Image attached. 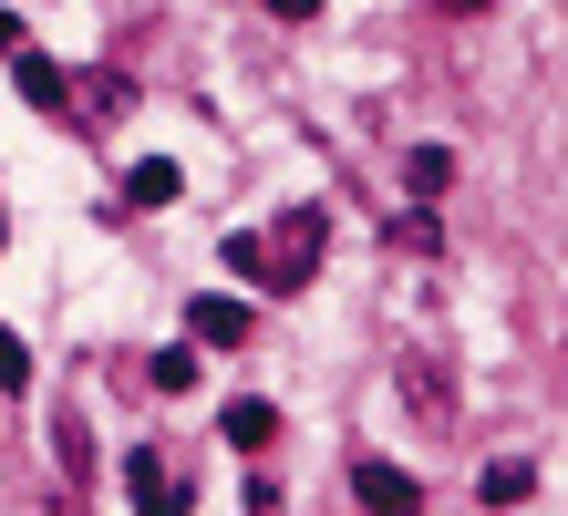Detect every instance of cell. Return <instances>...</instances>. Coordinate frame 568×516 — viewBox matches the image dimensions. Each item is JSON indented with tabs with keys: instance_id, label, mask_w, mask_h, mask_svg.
<instances>
[{
	"instance_id": "cell-1",
	"label": "cell",
	"mask_w": 568,
	"mask_h": 516,
	"mask_svg": "<svg viewBox=\"0 0 568 516\" xmlns=\"http://www.w3.org/2000/svg\"><path fill=\"white\" fill-rule=\"evenodd\" d=\"M352 496H362V506H373V516H424V486H414V475H404V465H373V455H362V465H352Z\"/></svg>"
},
{
	"instance_id": "cell-2",
	"label": "cell",
	"mask_w": 568,
	"mask_h": 516,
	"mask_svg": "<svg viewBox=\"0 0 568 516\" xmlns=\"http://www.w3.org/2000/svg\"><path fill=\"white\" fill-rule=\"evenodd\" d=\"M270 259H280V290H300V280L321 269V217H311V206H300V217L270 237Z\"/></svg>"
},
{
	"instance_id": "cell-3",
	"label": "cell",
	"mask_w": 568,
	"mask_h": 516,
	"mask_svg": "<svg viewBox=\"0 0 568 516\" xmlns=\"http://www.w3.org/2000/svg\"><path fill=\"white\" fill-rule=\"evenodd\" d=\"M124 486H135V506H145V516H186V486H176L155 455H124Z\"/></svg>"
},
{
	"instance_id": "cell-4",
	"label": "cell",
	"mask_w": 568,
	"mask_h": 516,
	"mask_svg": "<svg viewBox=\"0 0 568 516\" xmlns=\"http://www.w3.org/2000/svg\"><path fill=\"white\" fill-rule=\"evenodd\" d=\"M11 73H21V93L42 103V114H62V103H73V83H62V62H52V52H21Z\"/></svg>"
},
{
	"instance_id": "cell-5",
	"label": "cell",
	"mask_w": 568,
	"mask_h": 516,
	"mask_svg": "<svg viewBox=\"0 0 568 516\" xmlns=\"http://www.w3.org/2000/svg\"><path fill=\"white\" fill-rule=\"evenodd\" d=\"M186 331L227 352V341H248V310H239V300H196V310H186Z\"/></svg>"
},
{
	"instance_id": "cell-6",
	"label": "cell",
	"mask_w": 568,
	"mask_h": 516,
	"mask_svg": "<svg viewBox=\"0 0 568 516\" xmlns=\"http://www.w3.org/2000/svg\"><path fill=\"white\" fill-rule=\"evenodd\" d=\"M217 434L258 455V444H280V413H270V403H227V413H217Z\"/></svg>"
},
{
	"instance_id": "cell-7",
	"label": "cell",
	"mask_w": 568,
	"mask_h": 516,
	"mask_svg": "<svg viewBox=\"0 0 568 516\" xmlns=\"http://www.w3.org/2000/svg\"><path fill=\"white\" fill-rule=\"evenodd\" d=\"M176 186H186L176 165H165V155H145L135 176H124V206H176Z\"/></svg>"
},
{
	"instance_id": "cell-8",
	"label": "cell",
	"mask_w": 568,
	"mask_h": 516,
	"mask_svg": "<svg viewBox=\"0 0 568 516\" xmlns=\"http://www.w3.org/2000/svg\"><path fill=\"white\" fill-rule=\"evenodd\" d=\"M404 186H414V196L434 206V196L455 186V155H445V145H414V155H404Z\"/></svg>"
},
{
	"instance_id": "cell-9",
	"label": "cell",
	"mask_w": 568,
	"mask_h": 516,
	"mask_svg": "<svg viewBox=\"0 0 568 516\" xmlns=\"http://www.w3.org/2000/svg\"><path fill=\"white\" fill-rule=\"evenodd\" d=\"M527 486H538V465H527V455H496L486 465V506H517Z\"/></svg>"
},
{
	"instance_id": "cell-10",
	"label": "cell",
	"mask_w": 568,
	"mask_h": 516,
	"mask_svg": "<svg viewBox=\"0 0 568 516\" xmlns=\"http://www.w3.org/2000/svg\"><path fill=\"white\" fill-rule=\"evenodd\" d=\"M227 269H239V280H258V290H280V259H270V237H227Z\"/></svg>"
},
{
	"instance_id": "cell-11",
	"label": "cell",
	"mask_w": 568,
	"mask_h": 516,
	"mask_svg": "<svg viewBox=\"0 0 568 516\" xmlns=\"http://www.w3.org/2000/svg\"><path fill=\"white\" fill-rule=\"evenodd\" d=\"M0 393H31V352H21V331H0Z\"/></svg>"
},
{
	"instance_id": "cell-12",
	"label": "cell",
	"mask_w": 568,
	"mask_h": 516,
	"mask_svg": "<svg viewBox=\"0 0 568 516\" xmlns=\"http://www.w3.org/2000/svg\"><path fill=\"white\" fill-rule=\"evenodd\" d=\"M155 393H196V352H155Z\"/></svg>"
},
{
	"instance_id": "cell-13",
	"label": "cell",
	"mask_w": 568,
	"mask_h": 516,
	"mask_svg": "<svg viewBox=\"0 0 568 516\" xmlns=\"http://www.w3.org/2000/svg\"><path fill=\"white\" fill-rule=\"evenodd\" d=\"M404 393H414L424 413H455V393H445V383H434V372H424V362H404Z\"/></svg>"
},
{
	"instance_id": "cell-14",
	"label": "cell",
	"mask_w": 568,
	"mask_h": 516,
	"mask_svg": "<svg viewBox=\"0 0 568 516\" xmlns=\"http://www.w3.org/2000/svg\"><path fill=\"white\" fill-rule=\"evenodd\" d=\"M258 11H280V21H311V11H321V0H258Z\"/></svg>"
},
{
	"instance_id": "cell-15",
	"label": "cell",
	"mask_w": 568,
	"mask_h": 516,
	"mask_svg": "<svg viewBox=\"0 0 568 516\" xmlns=\"http://www.w3.org/2000/svg\"><path fill=\"white\" fill-rule=\"evenodd\" d=\"M445 11H486V0H445Z\"/></svg>"
}]
</instances>
